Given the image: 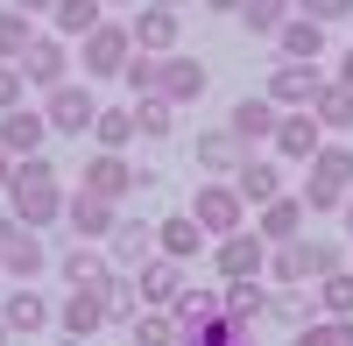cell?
<instances>
[{
	"label": "cell",
	"mask_w": 353,
	"mask_h": 346,
	"mask_svg": "<svg viewBox=\"0 0 353 346\" xmlns=\"http://www.w3.org/2000/svg\"><path fill=\"white\" fill-rule=\"evenodd\" d=\"M36 149H43V113H36V106L0 113V156H8V163H28Z\"/></svg>",
	"instance_id": "20"
},
{
	"label": "cell",
	"mask_w": 353,
	"mask_h": 346,
	"mask_svg": "<svg viewBox=\"0 0 353 346\" xmlns=\"http://www.w3.org/2000/svg\"><path fill=\"white\" fill-rule=\"evenodd\" d=\"M176 128V106H163V99H134V134L141 141H163Z\"/></svg>",
	"instance_id": "37"
},
{
	"label": "cell",
	"mask_w": 353,
	"mask_h": 346,
	"mask_svg": "<svg viewBox=\"0 0 353 346\" xmlns=\"http://www.w3.org/2000/svg\"><path fill=\"white\" fill-rule=\"evenodd\" d=\"M99 121V99H92V85H57V92H43V128H57V134H85Z\"/></svg>",
	"instance_id": "7"
},
{
	"label": "cell",
	"mask_w": 353,
	"mask_h": 346,
	"mask_svg": "<svg viewBox=\"0 0 353 346\" xmlns=\"http://www.w3.org/2000/svg\"><path fill=\"white\" fill-rule=\"evenodd\" d=\"M205 247H212V241L198 234V219H191V212H170V219L156 226V262H176V269H184V262H198Z\"/></svg>",
	"instance_id": "18"
},
{
	"label": "cell",
	"mask_w": 353,
	"mask_h": 346,
	"mask_svg": "<svg viewBox=\"0 0 353 346\" xmlns=\"http://www.w3.org/2000/svg\"><path fill=\"white\" fill-rule=\"evenodd\" d=\"M332 85H346V92H353V50H346L339 64H332Z\"/></svg>",
	"instance_id": "43"
},
{
	"label": "cell",
	"mask_w": 353,
	"mask_h": 346,
	"mask_svg": "<svg viewBox=\"0 0 353 346\" xmlns=\"http://www.w3.org/2000/svg\"><path fill=\"white\" fill-rule=\"evenodd\" d=\"M205 8H212V14H241V0H205Z\"/></svg>",
	"instance_id": "44"
},
{
	"label": "cell",
	"mask_w": 353,
	"mask_h": 346,
	"mask_svg": "<svg viewBox=\"0 0 353 346\" xmlns=\"http://www.w3.org/2000/svg\"><path fill=\"white\" fill-rule=\"evenodd\" d=\"M191 219H198L205 241H226V234H241V226H248V205H241V191H233V184H198Z\"/></svg>",
	"instance_id": "5"
},
{
	"label": "cell",
	"mask_w": 353,
	"mask_h": 346,
	"mask_svg": "<svg viewBox=\"0 0 353 346\" xmlns=\"http://www.w3.org/2000/svg\"><path fill=\"white\" fill-rule=\"evenodd\" d=\"M311 121L318 128H353V92H346V85H318V99H311Z\"/></svg>",
	"instance_id": "32"
},
{
	"label": "cell",
	"mask_w": 353,
	"mask_h": 346,
	"mask_svg": "<svg viewBox=\"0 0 353 346\" xmlns=\"http://www.w3.org/2000/svg\"><path fill=\"white\" fill-rule=\"evenodd\" d=\"M57 346H85V339H57Z\"/></svg>",
	"instance_id": "49"
},
{
	"label": "cell",
	"mask_w": 353,
	"mask_h": 346,
	"mask_svg": "<svg viewBox=\"0 0 353 346\" xmlns=\"http://www.w3.org/2000/svg\"><path fill=\"white\" fill-rule=\"evenodd\" d=\"M332 269H339V247H332V241H283V247H269L276 290H304V283L332 276Z\"/></svg>",
	"instance_id": "4"
},
{
	"label": "cell",
	"mask_w": 353,
	"mask_h": 346,
	"mask_svg": "<svg viewBox=\"0 0 353 346\" xmlns=\"http://www.w3.org/2000/svg\"><path fill=\"white\" fill-rule=\"evenodd\" d=\"M353 191V141H325L311 163H304V212H339Z\"/></svg>",
	"instance_id": "2"
},
{
	"label": "cell",
	"mask_w": 353,
	"mask_h": 346,
	"mask_svg": "<svg viewBox=\"0 0 353 346\" xmlns=\"http://www.w3.org/2000/svg\"><path fill=\"white\" fill-rule=\"evenodd\" d=\"M57 269H64V283H71V290H85V283H92V276H106V262H99V247H64V262H57Z\"/></svg>",
	"instance_id": "36"
},
{
	"label": "cell",
	"mask_w": 353,
	"mask_h": 346,
	"mask_svg": "<svg viewBox=\"0 0 353 346\" xmlns=\"http://www.w3.org/2000/svg\"><path fill=\"white\" fill-rule=\"evenodd\" d=\"M64 226H71V241L92 247V241H106L113 226H121V212H113L106 198H92V191H71V198H64Z\"/></svg>",
	"instance_id": "15"
},
{
	"label": "cell",
	"mask_w": 353,
	"mask_h": 346,
	"mask_svg": "<svg viewBox=\"0 0 353 346\" xmlns=\"http://www.w3.org/2000/svg\"><path fill=\"white\" fill-rule=\"evenodd\" d=\"M50 21H57V43H64V36H78V43H85V36L106 21V8H99V0H57Z\"/></svg>",
	"instance_id": "27"
},
{
	"label": "cell",
	"mask_w": 353,
	"mask_h": 346,
	"mask_svg": "<svg viewBox=\"0 0 353 346\" xmlns=\"http://www.w3.org/2000/svg\"><path fill=\"white\" fill-rule=\"evenodd\" d=\"M290 14H297L290 0H241V28H248V36H276Z\"/></svg>",
	"instance_id": "34"
},
{
	"label": "cell",
	"mask_w": 353,
	"mask_h": 346,
	"mask_svg": "<svg viewBox=\"0 0 353 346\" xmlns=\"http://www.w3.org/2000/svg\"><path fill=\"white\" fill-rule=\"evenodd\" d=\"M318 318H346L353 325V269H332V276H318Z\"/></svg>",
	"instance_id": "28"
},
{
	"label": "cell",
	"mask_w": 353,
	"mask_h": 346,
	"mask_svg": "<svg viewBox=\"0 0 353 346\" xmlns=\"http://www.w3.org/2000/svg\"><path fill=\"white\" fill-rule=\"evenodd\" d=\"M8 8H14V14H28V21H36V14H50V8H57V0H8Z\"/></svg>",
	"instance_id": "42"
},
{
	"label": "cell",
	"mask_w": 353,
	"mask_h": 346,
	"mask_svg": "<svg viewBox=\"0 0 353 346\" xmlns=\"http://www.w3.org/2000/svg\"><path fill=\"white\" fill-rule=\"evenodd\" d=\"M149 8H170V14H176V8H184V0H149Z\"/></svg>",
	"instance_id": "48"
},
{
	"label": "cell",
	"mask_w": 353,
	"mask_h": 346,
	"mask_svg": "<svg viewBox=\"0 0 353 346\" xmlns=\"http://www.w3.org/2000/svg\"><path fill=\"white\" fill-rule=\"evenodd\" d=\"M276 43H283V64H318V57H325V28L304 21V14H290L276 28Z\"/></svg>",
	"instance_id": "26"
},
{
	"label": "cell",
	"mask_w": 353,
	"mask_h": 346,
	"mask_svg": "<svg viewBox=\"0 0 353 346\" xmlns=\"http://www.w3.org/2000/svg\"><path fill=\"white\" fill-rule=\"evenodd\" d=\"M106 254H113L121 269H149V262H156V226H141V219H121V226L106 234Z\"/></svg>",
	"instance_id": "25"
},
{
	"label": "cell",
	"mask_w": 353,
	"mask_h": 346,
	"mask_svg": "<svg viewBox=\"0 0 353 346\" xmlns=\"http://www.w3.org/2000/svg\"><path fill=\"white\" fill-rule=\"evenodd\" d=\"M304 21H318V28H332V21H346L353 14V0H290Z\"/></svg>",
	"instance_id": "39"
},
{
	"label": "cell",
	"mask_w": 353,
	"mask_h": 346,
	"mask_svg": "<svg viewBox=\"0 0 353 346\" xmlns=\"http://www.w3.org/2000/svg\"><path fill=\"white\" fill-rule=\"evenodd\" d=\"M0 346H8V325H0Z\"/></svg>",
	"instance_id": "50"
},
{
	"label": "cell",
	"mask_w": 353,
	"mask_h": 346,
	"mask_svg": "<svg viewBox=\"0 0 353 346\" xmlns=\"http://www.w3.org/2000/svg\"><path fill=\"white\" fill-rule=\"evenodd\" d=\"M8 184H14V163H8V156H0V191H8Z\"/></svg>",
	"instance_id": "45"
},
{
	"label": "cell",
	"mask_w": 353,
	"mask_h": 346,
	"mask_svg": "<svg viewBox=\"0 0 353 346\" xmlns=\"http://www.w3.org/2000/svg\"><path fill=\"white\" fill-rule=\"evenodd\" d=\"M198 92H205V64H198V57H184V50L156 57V99L163 106H191Z\"/></svg>",
	"instance_id": "11"
},
{
	"label": "cell",
	"mask_w": 353,
	"mask_h": 346,
	"mask_svg": "<svg viewBox=\"0 0 353 346\" xmlns=\"http://www.w3.org/2000/svg\"><path fill=\"white\" fill-rule=\"evenodd\" d=\"M261 318H276V325H290V332H304L311 318H318V297L311 290H269V311Z\"/></svg>",
	"instance_id": "29"
},
{
	"label": "cell",
	"mask_w": 353,
	"mask_h": 346,
	"mask_svg": "<svg viewBox=\"0 0 353 346\" xmlns=\"http://www.w3.org/2000/svg\"><path fill=\"white\" fill-rule=\"evenodd\" d=\"M113 297H128V283L121 276H92L85 290H71L64 304H57V325H64V339H92L99 325H113Z\"/></svg>",
	"instance_id": "3"
},
{
	"label": "cell",
	"mask_w": 353,
	"mask_h": 346,
	"mask_svg": "<svg viewBox=\"0 0 353 346\" xmlns=\"http://www.w3.org/2000/svg\"><path fill=\"white\" fill-rule=\"evenodd\" d=\"M99 8H141V0H99Z\"/></svg>",
	"instance_id": "47"
},
{
	"label": "cell",
	"mask_w": 353,
	"mask_h": 346,
	"mask_svg": "<svg viewBox=\"0 0 353 346\" xmlns=\"http://www.w3.org/2000/svg\"><path fill=\"white\" fill-rule=\"evenodd\" d=\"M121 85H128L134 99H156V57H134V64L121 71Z\"/></svg>",
	"instance_id": "40"
},
{
	"label": "cell",
	"mask_w": 353,
	"mask_h": 346,
	"mask_svg": "<svg viewBox=\"0 0 353 346\" xmlns=\"http://www.w3.org/2000/svg\"><path fill=\"white\" fill-rule=\"evenodd\" d=\"M14 71H21V85H43V92H57V85H64V71H71V50L57 43V36H36V43L21 50Z\"/></svg>",
	"instance_id": "16"
},
{
	"label": "cell",
	"mask_w": 353,
	"mask_h": 346,
	"mask_svg": "<svg viewBox=\"0 0 353 346\" xmlns=\"http://www.w3.org/2000/svg\"><path fill=\"white\" fill-rule=\"evenodd\" d=\"M339 212H346V234H353V191H346V205H339Z\"/></svg>",
	"instance_id": "46"
},
{
	"label": "cell",
	"mask_w": 353,
	"mask_h": 346,
	"mask_svg": "<svg viewBox=\"0 0 353 346\" xmlns=\"http://www.w3.org/2000/svg\"><path fill=\"white\" fill-rule=\"evenodd\" d=\"M212 269H219L226 283H261V269H269V247H261L248 226H241V234H226V241L212 247Z\"/></svg>",
	"instance_id": "12"
},
{
	"label": "cell",
	"mask_w": 353,
	"mask_h": 346,
	"mask_svg": "<svg viewBox=\"0 0 353 346\" xmlns=\"http://www.w3.org/2000/svg\"><path fill=\"white\" fill-rule=\"evenodd\" d=\"M233 191H241V205H269V198H283V170H276V156H248L241 170H233Z\"/></svg>",
	"instance_id": "23"
},
{
	"label": "cell",
	"mask_w": 353,
	"mask_h": 346,
	"mask_svg": "<svg viewBox=\"0 0 353 346\" xmlns=\"http://www.w3.org/2000/svg\"><path fill=\"white\" fill-rule=\"evenodd\" d=\"M304 198L297 191H283V198H269V205H261V219H254V241L261 247H283V241H304Z\"/></svg>",
	"instance_id": "14"
},
{
	"label": "cell",
	"mask_w": 353,
	"mask_h": 346,
	"mask_svg": "<svg viewBox=\"0 0 353 346\" xmlns=\"http://www.w3.org/2000/svg\"><path fill=\"white\" fill-rule=\"evenodd\" d=\"M21 92H28L21 71H14V64H0V113H14V106H21Z\"/></svg>",
	"instance_id": "41"
},
{
	"label": "cell",
	"mask_w": 353,
	"mask_h": 346,
	"mask_svg": "<svg viewBox=\"0 0 353 346\" xmlns=\"http://www.w3.org/2000/svg\"><path fill=\"white\" fill-rule=\"evenodd\" d=\"M64 198H71V191L57 184V170H50L43 156L14 163V184H8V205H14L8 219H14V226H28V234H43L50 219H64Z\"/></svg>",
	"instance_id": "1"
},
{
	"label": "cell",
	"mask_w": 353,
	"mask_h": 346,
	"mask_svg": "<svg viewBox=\"0 0 353 346\" xmlns=\"http://www.w3.org/2000/svg\"><path fill=\"white\" fill-rule=\"evenodd\" d=\"M50 318H57V304L36 290V283H21V290L0 304V325H8V339H14V332H43Z\"/></svg>",
	"instance_id": "24"
},
{
	"label": "cell",
	"mask_w": 353,
	"mask_h": 346,
	"mask_svg": "<svg viewBox=\"0 0 353 346\" xmlns=\"http://www.w3.org/2000/svg\"><path fill=\"white\" fill-rule=\"evenodd\" d=\"M176 36H184V14L149 8V0H141V8H134V21H128V43H134V57H170V50H176Z\"/></svg>",
	"instance_id": "10"
},
{
	"label": "cell",
	"mask_w": 353,
	"mask_h": 346,
	"mask_svg": "<svg viewBox=\"0 0 353 346\" xmlns=\"http://www.w3.org/2000/svg\"><path fill=\"white\" fill-rule=\"evenodd\" d=\"M219 311H226V318H241V325H254L261 311H269V290H261V283H226V290H219Z\"/></svg>",
	"instance_id": "30"
},
{
	"label": "cell",
	"mask_w": 353,
	"mask_h": 346,
	"mask_svg": "<svg viewBox=\"0 0 353 346\" xmlns=\"http://www.w3.org/2000/svg\"><path fill=\"white\" fill-rule=\"evenodd\" d=\"M269 149H276V156H290V163H311L318 149H325V134H318L311 113H283L276 134H269Z\"/></svg>",
	"instance_id": "21"
},
{
	"label": "cell",
	"mask_w": 353,
	"mask_h": 346,
	"mask_svg": "<svg viewBox=\"0 0 353 346\" xmlns=\"http://www.w3.org/2000/svg\"><path fill=\"white\" fill-rule=\"evenodd\" d=\"M241 163H248V149H241L226 128H205V134H198V170H205L212 184H233V170H241Z\"/></svg>",
	"instance_id": "22"
},
{
	"label": "cell",
	"mask_w": 353,
	"mask_h": 346,
	"mask_svg": "<svg viewBox=\"0 0 353 346\" xmlns=\"http://www.w3.org/2000/svg\"><path fill=\"white\" fill-rule=\"evenodd\" d=\"M128 290H134V304H141V311H170L176 297L191 290V283H184V269H176V262H149V269H134Z\"/></svg>",
	"instance_id": "17"
},
{
	"label": "cell",
	"mask_w": 353,
	"mask_h": 346,
	"mask_svg": "<svg viewBox=\"0 0 353 346\" xmlns=\"http://www.w3.org/2000/svg\"><path fill=\"white\" fill-rule=\"evenodd\" d=\"M134 64V43H128V21H99L92 36L78 43V71H92V78H121Z\"/></svg>",
	"instance_id": "6"
},
{
	"label": "cell",
	"mask_w": 353,
	"mask_h": 346,
	"mask_svg": "<svg viewBox=\"0 0 353 346\" xmlns=\"http://www.w3.org/2000/svg\"><path fill=\"white\" fill-rule=\"evenodd\" d=\"M128 339H134V346H176L184 332H176L170 311H134V318H128Z\"/></svg>",
	"instance_id": "33"
},
{
	"label": "cell",
	"mask_w": 353,
	"mask_h": 346,
	"mask_svg": "<svg viewBox=\"0 0 353 346\" xmlns=\"http://www.w3.org/2000/svg\"><path fill=\"white\" fill-rule=\"evenodd\" d=\"M297 346H353V325H346V318H311V325L297 332Z\"/></svg>",
	"instance_id": "38"
},
{
	"label": "cell",
	"mask_w": 353,
	"mask_h": 346,
	"mask_svg": "<svg viewBox=\"0 0 353 346\" xmlns=\"http://www.w3.org/2000/svg\"><path fill=\"white\" fill-rule=\"evenodd\" d=\"M78 191H92V198H106V205H113V198H128V191H134V163H128V156L92 149V156H85V184H78Z\"/></svg>",
	"instance_id": "19"
},
{
	"label": "cell",
	"mask_w": 353,
	"mask_h": 346,
	"mask_svg": "<svg viewBox=\"0 0 353 346\" xmlns=\"http://www.w3.org/2000/svg\"><path fill=\"white\" fill-rule=\"evenodd\" d=\"M0 269H8L14 283H36V276L50 269V247H43V234H28V226L0 219Z\"/></svg>",
	"instance_id": "9"
},
{
	"label": "cell",
	"mask_w": 353,
	"mask_h": 346,
	"mask_svg": "<svg viewBox=\"0 0 353 346\" xmlns=\"http://www.w3.org/2000/svg\"><path fill=\"white\" fill-rule=\"evenodd\" d=\"M318 85H325V64H283V71H269V99L276 113H311V99H318Z\"/></svg>",
	"instance_id": "8"
},
{
	"label": "cell",
	"mask_w": 353,
	"mask_h": 346,
	"mask_svg": "<svg viewBox=\"0 0 353 346\" xmlns=\"http://www.w3.org/2000/svg\"><path fill=\"white\" fill-rule=\"evenodd\" d=\"M92 134H99V149H106V156H121L128 141H134V106H99Z\"/></svg>",
	"instance_id": "31"
},
{
	"label": "cell",
	"mask_w": 353,
	"mask_h": 346,
	"mask_svg": "<svg viewBox=\"0 0 353 346\" xmlns=\"http://www.w3.org/2000/svg\"><path fill=\"white\" fill-rule=\"evenodd\" d=\"M276 121H283V113H276L269 99H261V92H248V99H233V113H226V134L241 141L248 156H261V141L276 134Z\"/></svg>",
	"instance_id": "13"
},
{
	"label": "cell",
	"mask_w": 353,
	"mask_h": 346,
	"mask_svg": "<svg viewBox=\"0 0 353 346\" xmlns=\"http://www.w3.org/2000/svg\"><path fill=\"white\" fill-rule=\"evenodd\" d=\"M28 43H36V21L14 14V8H0V64H21Z\"/></svg>",
	"instance_id": "35"
}]
</instances>
